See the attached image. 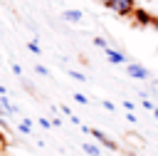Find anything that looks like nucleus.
Masks as SVG:
<instances>
[{"label": "nucleus", "mask_w": 158, "mask_h": 156, "mask_svg": "<svg viewBox=\"0 0 158 156\" xmlns=\"http://www.w3.org/2000/svg\"><path fill=\"white\" fill-rule=\"evenodd\" d=\"M151 111H153V114H156V116H158V106H153V109H151Z\"/></svg>", "instance_id": "nucleus-23"}, {"label": "nucleus", "mask_w": 158, "mask_h": 156, "mask_svg": "<svg viewBox=\"0 0 158 156\" xmlns=\"http://www.w3.org/2000/svg\"><path fill=\"white\" fill-rule=\"evenodd\" d=\"M12 72H15L17 77H20V74H22V67H20V64H12Z\"/></svg>", "instance_id": "nucleus-19"}, {"label": "nucleus", "mask_w": 158, "mask_h": 156, "mask_svg": "<svg viewBox=\"0 0 158 156\" xmlns=\"http://www.w3.org/2000/svg\"><path fill=\"white\" fill-rule=\"evenodd\" d=\"M131 17H133V25H136V27H148V25L153 22V15H151L148 10H143V7H133Z\"/></svg>", "instance_id": "nucleus-3"}, {"label": "nucleus", "mask_w": 158, "mask_h": 156, "mask_svg": "<svg viewBox=\"0 0 158 156\" xmlns=\"http://www.w3.org/2000/svg\"><path fill=\"white\" fill-rule=\"evenodd\" d=\"M27 50H30L32 54H40V52H42V50H40V45H37L35 40H32V42H27Z\"/></svg>", "instance_id": "nucleus-10"}, {"label": "nucleus", "mask_w": 158, "mask_h": 156, "mask_svg": "<svg viewBox=\"0 0 158 156\" xmlns=\"http://www.w3.org/2000/svg\"><path fill=\"white\" fill-rule=\"evenodd\" d=\"M81 151H84V154H89V156H101V149H99V144H91V141L81 144Z\"/></svg>", "instance_id": "nucleus-7"}, {"label": "nucleus", "mask_w": 158, "mask_h": 156, "mask_svg": "<svg viewBox=\"0 0 158 156\" xmlns=\"http://www.w3.org/2000/svg\"><path fill=\"white\" fill-rule=\"evenodd\" d=\"M104 54H106V59L111 62V64H126V57H123V52H118V50H114V47H104Z\"/></svg>", "instance_id": "nucleus-5"}, {"label": "nucleus", "mask_w": 158, "mask_h": 156, "mask_svg": "<svg viewBox=\"0 0 158 156\" xmlns=\"http://www.w3.org/2000/svg\"><path fill=\"white\" fill-rule=\"evenodd\" d=\"M74 99H77V102H79V104H89V99H86V97H84V94H79V92H77V94H74Z\"/></svg>", "instance_id": "nucleus-13"}, {"label": "nucleus", "mask_w": 158, "mask_h": 156, "mask_svg": "<svg viewBox=\"0 0 158 156\" xmlns=\"http://www.w3.org/2000/svg\"><path fill=\"white\" fill-rule=\"evenodd\" d=\"M0 126H5V116H2V109H0Z\"/></svg>", "instance_id": "nucleus-21"}, {"label": "nucleus", "mask_w": 158, "mask_h": 156, "mask_svg": "<svg viewBox=\"0 0 158 156\" xmlns=\"http://www.w3.org/2000/svg\"><path fill=\"white\" fill-rule=\"evenodd\" d=\"M106 7H109L114 15H118V17H131V12H133V7H136V0H111Z\"/></svg>", "instance_id": "nucleus-2"}, {"label": "nucleus", "mask_w": 158, "mask_h": 156, "mask_svg": "<svg viewBox=\"0 0 158 156\" xmlns=\"http://www.w3.org/2000/svg\"><path fill=\"white\" fill-rule=\"evenodd\" d=\"M35 72H37V74H42V77H47V74H49V69H47V67H42V64H37V67H35Z\"/></svg>", "instance_id": "nucleus-12"}, {"label": "nucleus", "mask_w": 158, "mask_h": 156, "mask_svg": "<svg viewBox=\"0 0 158 156\" xmlns=\"http://www.w3.org/2000/svg\"><path fill=\"white\" fill-rule=\"evenodd\" d=\"M0 156H7V154H0Z\"/></svg>", "instance_id": "nucleus-24"}, {"label": "nucleus", "mask_w": 158, "mask_h": 156, "mask_svg": "<svg viewBox=\"0 0 158 156\" xmlns=\"http://www.w3.org/2000/svg\"><path fill=\"white\" fill-rule=\"evenodd\" d=\"M40 126H42V129H49V119H44V116H40Z\"/></svg>", "instance_id": "nucleus-17"}, {"label": "nucleus", "mask_w": 158, "mask_h": 156, "mask_svg": "<svg viewBox=\"0 0 158 156\" xmlns=\"http://www.w3.org/2000/svg\"><path fill=\"white\" fill-rule=\"evenodd\" d=\"M57 109H59L64 116H72V109H69V106H57Z\"/></svg>", "instance_id": "nucleus-16"}, {"label": "nucleus", "mask_w": 158, "mask_h": 156, "mask_svg": "<svg viewBox=\"0 0 158 156\" xmlns=\"http://www.w3.org/2000/svg\"><path fill=\"white\" fill-rule=\"evenodd\" d=\"M81 131H84V134H89V136H94V139H96V141H99L101 146H106L109 151H121V149H118V144H116L114 139H109V134H104L101 129H91V126H81Z\"/></svg>", "instance_id": "nucleus-1"}, {"label": "nucleus", "mask_w": 158, "mask_h": 156, "mask_svg": "<svg viewBox=\"0 0 158 156\" xmlns=\"http://www.w3.org/2000/svg\"><path fill=\"white\" fill-rule=\"evenodd\" d=\"M99 2H101V5H104V7H106V5H109V2H111V0H99Z\"/></svg>", "instance_id": "nucleus-22"}, {"label": "nucleus", "mask_w": 158, "mask_h": 156, "mask_svg": "<svg viewBox=\"0 0 158 156\" xmlns=\"http://www.w3.org/2000/svg\"><path fill=\"white\" fill-rule=\"evenodd\" d=\"M62 17H64L67 22H81V17H84V15H81V10H64V12H62Z\"/></svg>", "instance_id": "nucleus-6"}, {"label": "nucleus", "mask_w": 158, "mask_h": 156, "mask_svg": "<svg viewBox=\"0 0 158 156\" xmlns=\"http://www.w3.org/2000/svg\"><path fill=\"white\" fill-rule=\"evenodd\" d=\"M153 106H156V104H153V102H148V99H146V97H143V109H148V111H151V109H153Z\"/></svg>", "instance_id": "nucleus-15"}, {"label": "nucleus", "mask_w": 158, "mask_h": 156, "mask_svg": "<svg viewBox=\"0 0 158 156\" xmlns=\"http://www.w3.org/2000/svg\"><path fill=\"white\" fill-rule=\"evenodd\" d=\"M101 106H104V109H109V111H114V104H111L109 99H104V102H101Z\"/></svg>", "instance_id": "nucleus-14"}, {"label": "nucleus", "mask_w": 158, "mask_h": 156, "mask_svg": "<svg viewBox=\"0 0 158 156\" xmlns=\"http://www.w3.org/2000/svg\"><path fill=\"white\" fill-rule=\"evenodd\" d=\"M123 109H126V111H131V109H136V106H133V102H128V99H126V102H123Z\"/></svg>", "instance_id": "nucleus-18"}, {"label": "nucleus", "mask_w": 158, "mask_h": 156, "mask_svg": "<svg viewBox=\"0 0 158 156\" xmlns=\"http://www.w3.org/2000/svg\"><path fill=\"white\" fill-rule=\"evenodd\" d=\"M67 72H69L72 79H77V82H86V74H81V72H77V69H67Z\"/></svg>", "instance_id": "nucleus-9"}, {"label": "nucleus", "mask_w": 158, "mask_h": 156, "mask_svg": "<svg viewBox=\"0 0 158 156\" xmlns=\"http://www.w3.org/2000/svg\"><path fill=\"white\" fill-rule=\"evenodd\" d=\"M32 126H35L32 119H22L20 126H17V131H20V134H32Z\"/></svg>", "instance_id": "nucleus-8"}, {"label": "nucleus", "mask_w": 158, "mask_h": 156, "mask_svg": "<svg viewBox=\"0 0 158 156\" xmlns=\"http://www.w3.org/2000/svg\"><path fill=\"white\" fill-rule=\"evenodd\" d=\"M151 25H153V30L158 32V17H153V22H151Z\"/></svg>", "instance_id": "nucleus-20"}, {"label": "nucleus", "mask_w": 158, "mask_h": 156, "mask_svg": "<svg viewBox=\"0 0 158 156\" xmlns=\"http://www.w3.org/2000/svg\"><path fill=\"white\" fill-rule=\"evenodd\" d=\"M126 74L128 77H133V79H151V72L146 69V67H141V64H136V62H128L126 64Z\"/></svg>", "instance_id": "nucleus-4"}, {"label": "nucleus", "mask_w": 158, "mask_h": 156, "mask_svg": "<svg viewBox=\"0 0 158 156\" xmlns=\"http://www.w3.org/2000/svg\"><path fill=\"white\" fill-rule=\"evenodd\" d=\"M94 45H96V47H101V50H104V47H106V45H109V42H106V40H104V37H94Z\"/></svg>", "instance_id": "nucleus-11"}]
</instances>
